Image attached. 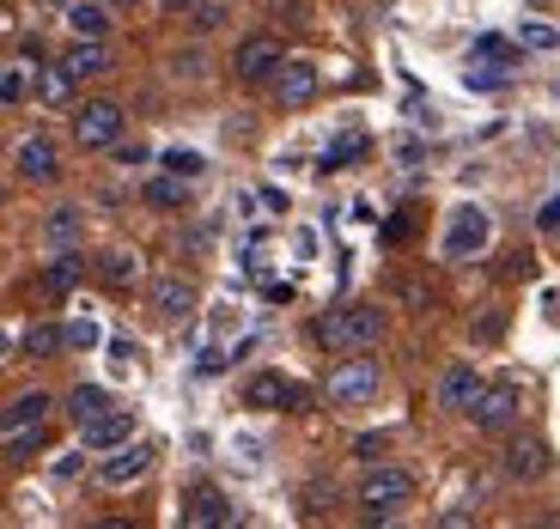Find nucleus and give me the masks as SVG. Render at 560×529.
Here are the masks:
<instances>
[{
  "mask_svg": "<svg viewBox=\"0 0 560 529\" xmlns=\"http://www.w3.org/2000/svg\"><path fill=\"white\" fill-rule=\"evenodd\" d=\"M61 334H68V348H73V353L98 348V322H85V317H80V322H68V329H61Z\"/></svg>",
  "mask_w": 560,
  "mask_h": 529,
  "instance_id": "obj_31",
  "label": "nucleus"
},
{
  "mask_svg": "<svg viewBox=\"0 0 560 529\" xmlns=\"http://www.w3.org/2000/svg\"><path fill=\"white\" fill-rule=\"evenodd\" d=\"M110 25H116V13L104 7V0H73V7H68V31H73V37H110Z\"/></svg>",
  "mask_w": 560,
  "mask_h": 529,
  "instance_id": "obj_19",
  "label": "nucleus"
},
{
  "mask_svg": "<svg viewBox=\"0 0 560 529\" xmlns=\"http://www.w3.org/2000/svg\"><path fill=\"white\" fill-rule=\"evenodd\" d=\"M61 348H68V334H61L56 322H31V329H25V353H31V360H49V353H61Z\"/></svg>",
  "mask_w": 560,
  "mask_h": 529,
  "instance_id": "obj_24",
  "label": "nucleus"
},
{
  "mask_svg": "<svg viewBox=\"0 0 560 529\" xmlns=\"http://www.w3.org/2000/svg\"><path fill=\"white\" fill-rule=\"evenodd\" d=\"M159 13H165V19H183V13H196V0H159Z\"/></svg>",
  "mask_w": 560,
  "mask_h": 529,
  "instance_id": "obj_41",
  "label": "nucleus"
},
{
  "mask_svg": "<svg viewBox=\"0 0 560 529\" xmlns=\"http://www.w3.org/2000/svg\"><path fill=\"white\" fill-rule=\"evenodd\" d=\"M122 128H128V116H122V104H110V98L80 104V116H73V140H80L85 153H110L116 140H122Z\"/></svg>",
  "mask_w": 560,
  "mask_h": 529,
  "instance_id": "obj_3",
  "label": "nucleus"
},
{
  "mask_svg": "<svg viewBox=\"0 0 560 529\" xmlns=\"http://www.w3.org/2000/svg\"><path fill=\"white\" fill-rule=\"evenodd\" d=\"M476 61H505V68H512V61H518V49H512L505 37H476Z\"/></svg>",
  "mask_w": 560,
  "mask_h": 529,
  "instance_id": "obj_30",
  "label": "nucleus"
},
{
  "mask_svg": "<svg viewBox=\"0 0 560 529\" xmlns=\"http://www.w3.org/2000/svg\"><path fill=\"white\" fill-rule=\"evenodd\" d=\"M225 365H232V360H225L220 348H201V360H196V377H220Z\"/></svg>",
  "mask_w": 560,
  "mask_h": 529,
  "instance_id": "obj_35",
  "label": "nucleus"
},
{
  "mask_svg": "<svg viewBox=\"0 0 560 529\" xmlns=\"http://www.w3.org/2000/svg\"><path fill=\"white\" fill-rule=\"evenodd\" d=\"M13 165H19V177H25V183H56L61 177V153H56V140H49V134H25V140H19Z\"/></svg>",
  "mask_w": 560,
  "mask_h": 529,
  "instance_id": "obj_10",
  "label": "nucleus"
},
{
  "mask_svg": "<svg viewBox=\"0 0 560 529\" xmlns=\"http://www.w3.org/2000/svg\"><path fill=\"white\" fill-rule=\"evenodd\" d=\"M220 19H225V7H220V0H196V31H213Z\"/></svg>",
  "mask_w": 560,
  "mask_h": 529,
  "instance_id": "obj_36",
  "label": "nucleus"
},
{
  "mask_svg": "<svg viewBox=\"0 0 560 529\" xmlns=\"http://www.w3.org/2000/svg\"><path fill=\"white\" fill-rule=\"evenodd\" d=\"M488 237H493L488 208H476V201H463V208L451 213V225H445V256H451V262H469V256H481V250H488Z\"/></svg>",
  "mask_w": 560,
  "mask_h": 529,
  "instance_id": "obj_4",
  "label": "nucleus"
},
{
  "mask_svg": "<svg viewBox=\"0 0 560 529\" xmlns=\"http://www.w3.org/2000/svg\"><path fill=\"white\" fill-rule=\"evenodd\" d=\"M61 68H68L73 80H98V73H110V43H104V37H80L68 56H61Z\"/></svg>",
  "mask_w": 560,
  "mask_h": 529,
  "instance_id": "obj_16",
  "label": "nucleus"
},
{
  "mask_svg": "<svg viewBox=\"0 0 560 529\" xmlns=\"http://www.w3.org/2000/svg\"><path fill=\"white\" fill-rule=\"evenodd\" d=\"M201 68H208V61H201V49H183V56L171 61V73H177V80H201Z\"/></svg>",
  "mask_w": 560,
  "mask_h": 529,
  "instance_id": "obj_32",
  "label": "nucleus"
},
{
  "mask_svg": "<svg viewBox=\"0 0 560 529\" xmlns=\"http://www.w3.org/2000/svg\"><path fill=\"white\" fill-rule=\"evenodd\" d=\"M73 85H80V80H73V73L56 61V68H37V80H31V92H37V98L49 104V110H61V104H73Z\"/></svg>",
  "mask_w": 560,
  "mask_h": 529,
  "instance_id": "obj_21",
  "label": "nucleus"
},
{
  "mask_svg": "<svg viewBox=\"0 0 560 529\" xmlns=\"http://www.w3.org/2000/svg\"><path fill=\"white\" fill-rule=\"evenodd\" d=\"M372 153V140L353 128V134H336L329 146H323V158H317V171H348V165H360V158Z\"/></svg>",
  "mask_w": 560,
  "mask_h": 529,
  "instance_id": "obj_20",
  "label": "nucleus"
},
{
  "mask_svg": "<svg viewBox=\"0 0 560 529\" xmlns=\"http://www.w3.org/2000/svg\"><path fill=\"white\" fill-rule=\"evenodd\" d=\"M135 274H140V262H135L128 250L98 256V280H104V286H135Z\"/></svg>",
  "mask_w": 560,
  "mask_h": 529,
  "instance_id": "obj_25",
  "label": "nucleus"
},
{
  "mask_svg": "<svg viewBox=\"0 0 560 529\" xmlns=\"http://www.w3.org/2000/svg\"><path fill=\"white\" fill-rule=\"evenodd\" d=\"M147 305H153L159 322H183L189 310H196V286H189V280H177V274H165V280H153Z\"/></svg>",
  "mask_w": 560,
  "mask_h": 529,
  "instance_id": "obj_11",
  "label": "nucleus"
},
{
  "mask_svg": "<svg viewBox=\"0 0 560 529\" xmlns=\"http://www.w3.org/2000/svg\"><path fill=\"white\" fill-rule=\"evenodd\" d=\"M49 408H56V396H49V390L13 396V402L0 408V438H7V432H25V426H43V420H49Z\"/></svg>",
  "mask_w": 560,
  "mask_h": 529,
  "instance_id": "obj_15",
  "label": "nucleus"
},
{
  "mask_svg": "<svg viewBox=\"0 0 560 529\" xmlns=\"http://www.w3.org/2000/svg\"><path fill=\"white\" fill-rule=\"evenodd\" d=\"M110 153L122 158V165H147V146H135V140H116Z\"/></svg>",
  "mask_w": 560,
  "mask_h": 529,
  "instance_id": "obj_39",
  "label": "nucleus"
},
{
  "mask_svg": "<svg viewBox=\"0 0 560 529\" xmlns=\"http://www.w3.org/2000/svg\"><path fill=\"white\" fill-rule=\"evenodd\" d=\"M104 408H116V402H110V396H104V390H98V384H80V390H73V396H68V414H73V420H80V426H85V420H98V414H104Z\"/></svg>",
  "mask_w": 560,
  "mask_h": 529,
  "instance_id": "obj_23",
  "label": "nucleus"
},
{
  "mask_svg": "<svg viewBox=\"0 0 560 529\" xmlns=\"http://www.w3.org/2000/svg\"><path fill=\"white\" fill-rule=\"evenodd\" d=\"M153 457H159V450L147 445V438H122L116 450H104V462H98V481H104V487H135L140 474L153 469Z\"/></svg>",
  "mask_w": 560,
  "mask_h": 529,
  "instance_id": "obj_6",
  "label": "nucleus"
},
{
  "mask_svg": "<svg viewBox=\"0 0 560 529\" xmlns=\"http://www.w3.org/2000/svg\"><path fill=\"white\" fill-rule=\"evenodd\" d=\"M7 348H13V341H7V334H0V360H7Z\"/></svg>",
  "mask_w": 560,
  "mask_h": 529,
  "instance_id": "obj_43",
  "label": "nucleus"
},
{
  "mask_svg": "<svg viewBox=\"0 0 560 529\" xmlns=\"http://www.w3.org/2000/svg\"><path fill=\"white\" fill-rule=\"evenodd\" d=\"M287 61V49H280V37H244L238 49H232V68H238L244 85L256 80H275V68Z\"/></svg>",
  "mask_w": 560,
  "mask_h": 529,
  "instance_id": "obj_8",
  "label": "nucleus"
},
{
  "mask_svg": "<svg viewBox=\"0 0 560 529\" xmlns=\"http://www.w3.org/2000/svg\"><path fill=\"white\" fill-rule=\"evenodd\" d=\"M73 474H80V450H68V457L56 462V481H73Z\"/></svg>",
  "mask_w": 560,
  "mask_h": 529,
  "instance_id": "obj_40",
  "label": "nucleus"
},
{
  "mask_svg": "<svg viewBox=\"0 0 560 529\" xmlns=\"http://www.w3.org/2000/svg\"><path fill=\"white\" fill-rule=\"evenodd\" d=\"M311 334H317V348H329V353H360V348H372V341L384 334V310H372V305L323 310Z\"/></svg>",
  "mask_w": 560,
  "mask_h": 529,
  "instance_id": "obj_1",
  "label": "nucleus"
},
{
  "mask_svg": "<svg viewBox=\"0 0 560 529\" xmlns=\"http://www.w3.org/2000/svg\"><path fill=\"white\" fill-rule=\"evenodd\" d=\"M463 414L476 420L481 432H505L512 420H518V390H512V384H493V390H476V402L463 408Z\"/></svg>",
  "mask_w": 560,
  "mask_h": 529,
  "instance_id": "obj_9",
  "label": "nucleus"
},
{
  "mask_svg": "<svg viewBox=\"0 0 560 529\" xmlns=\"http://www.w3.org/2000/svg\"><path fill=\"white\" fill-rule=\"evenodd\" d=\"M165 171H171V177H189V183H196L201 171H208V158L189 153V146H171V153H165Z\"/></svg>",
  "mask_w": 560,
  "mask_h": 529,
  "instance_id": "obj_28",
  "label": "nucleus"
},
{
  "mask_svg": "<svg viewBox=\"0 0 560 529\" xmlns=\"http://www.w3.org/2000/svg\"><path fill=\"white\" fill-rule=\"evenodd\" d=\"M536 232H560V196H548L542 208H536Z\"/></svg>",
  "mask_w": 560,
  "mask_h": 529,
  "instance_id": "obj_37",
  "label": "nucleus"
},
{
  "mask_svg": "<svg viewBox=\"0 0 560 529\" xmlns=\"http://www.w3.org/2000/svg\"><path fill=\"white\" fill-rule=\"evenodd\" d=\"M384 445H390V432H365L360 445H353V457H378Z\"/></svg>",
  "mask_w": 560,
  "mask_h": 529,
  "instance_id": "obj_38",
  "label": "nucleus"
},
{
  "mask_svg": "<svg viewBox=\"0 0 560 529\" xmlns=\"http://www.w3.org/2000/svg\"><path fill=\"white\" fill-rule=\"evenodd\" d=\"M189 201V177H147V208H183Z\"/></svg>",
  "mask_w": 560,
  "mask_h": 529,
  "instance_id": "obj_22",
  "label": "nucleus"
},
{
  "mask_svg": "<svg viewBox=\"0 0 560 529\" xmlns=\"http://www.w3.org/2000/svg\"><path fill=\"white\" fill-rule=\"evenodd\" d=\"M43 286H49V293H73V286H80V256L61 250L56 262H49V274H43Z\"/></svg>",
  "mask_w": 560,
  "mask_h": 529,
  "instance_id": "obj_26",
  "label": "nucleus"
},
{
  "mask_svg": "<svg viewBox=\"0 0 560 529\" xmlns=\"http://www.w3.org/2000/svg\"><path fill=\"white\" fill-rule=\"evenodd\" d=\"M80 432H85V450H98L104 457V450H116L122 438H135V414H128V408H104V414L85 420Z\"/></svg>",
  "mask_w": 560,
  "mask_h": 529,
  "instance_id": "obj_14",
  "label": "nucleus"
},
{
  "mask_svg": "<svg viewBox=\"0 0 560 529\" xmlns=\"http://www.w3.org/2000/svg\"><path fill=\"white\" fill-rule=\"evenodd\" d=\"M505 474H512V481H542L548 474V445L542 438H518V445L505 450Z\"/></svg>",
  "mask_w": 560,
  "mask_h": 529,
  "instance_id": "obj_17",
  "label": "nucleus"
},
{
  "mask_svg": "<svg viewBox=\"0 0 560 529\" xmlns=\"http://www.w3.org/2000/svg\"><path fill=\"white\" fill-rule=\"evenodd\" d=\"M104 7H110V13H122V7H135V0H104Z\"/></svg>",
  "mask_w": 560,
  "mask_h": 529,
  "instance_id": "obj_42",
  "label": "nucleus"
},
{
  "mask_svg": "<svg viewBox=\"0 0 560 529\" xmlns=\"http://www.w3.org/2000/svg\"><path fill=\"white\" fill-rule=\"evenodd\" d=\"M323 396L336 408H360L378 396V360H341L336 372H329V384H323Z\"/></svg>",
  "mask_w": 560,
  "mask_h": 529,
  "instance_id": "obj_5",
  "label": "nucleus"
},
{
  "mask_svg": "<svg viewBox=\"0 0 560 529\" xmlns=\"http://www.w3.org/2000/svg\"><path fill=\"white\" fill-rule=\"evenodd\" d=\"M476 390H481V377H476V365H451L445 377H439V408H469L476 402Z\"/></svg>",
  "mask_w": 560,
  "mask_h": 529,
  "instance_id": "obj_18",
  "label": "nucleus"
},
{
  "mask_svg": "<svg viewBox=\"0 0 560 529\" xmlns=\"http://www.w3.org/2000/svg\"><path fill=\"white\" fill-rule=\"evenodd\" d=\"M73 237H80V208H56V220H49V244L68 250Z\"/></svg>",
  "mask_w": 560,
  "mask_h": 529,
  "instance_id": "obj_29",
  "label": "nucleus"
},
{
  "mask_svg": "<svg viewBox=\"0 0 560 529\" xmlns=\"http://www.w3.org/2000/svg\"><path fill=\"white\" fill-rule=\"evenodd\" d=\"M183 524H189V529L232 524V499H225L220 487H189V499H183Z\"/></svg>",
  "mask_w": 560,
  "mask_h": 529,
  "instance_id": "obj_12",
  "label": "nucleus"
},
{
  "mask_svg": "<svg viewBox=\"0 0 560 529\" xmlns=\"http://www.w3.org/2000/svg\"><path fill=\"white\" fill-rule=\"evenodd\" d=\"M518 43H524V49H555V31H548V25H536V19H530V25L518 31Z\"/></svg>",
  "mask_w": 560,
  "mask_h": 529,
  "instance_id": "obj_34",
  "label": "nucleus"
},
{
  "mask_svg": "<svg viewBox=\"0 0 560 529\" xmlns=\"http://www.w3.org/2000/svg\"><path fill=\"white\" fill-rule=\"evenodd\" d=\"M275 98L287 104V110L311 104V98H317V68H311V61H280V68H275Z\"/></svg>",
  "mask_w": 560,
  "mask_h": 529,
  "instance_id": "obj_13",
  "label": "nucleus"
},
{
  "mask_svg": "<svg viewBox=\"0 0 560 529\" xmlns=\"http://www.w3.org/2000/svg\"><path fill=\"white\" fill-rule=\"evenodd\" d=\"M402 237H415V208H402L390 225H384V244H402Z\"/></svg>",
  "mask_w": 560,
  "mask_h": 529,
  "instance_id": "obj_33",
  "label": "nucleus"
},
{
  "mask_svg": "<svg viewBox=\"0 0 560 529\" xmlns=\"http://www.w3.org/2000/svg\"><path fill=\"white\" fill-rule=\"evenodd\" d=\"M244 402H250V408H275V414H299V408H305L311 396H305V384H293V377L256 372L250 384H244Z\"/></svg>",
  "mask_w": 560,
  "mask_h": 529,
  "instance_id": "obj_7",
  "label": "nucleus"
},
{
  "mask_svg": "<svg viewBox=\"0 0 560 529\" xmlns=\"http://www.w3.org/2000/svg\"><path fill=\"white\" fill-rule=\"evenodd\" d=\"M353 499H360L365 524H390V517H402L408 499H415V474L408 469H365Z\"/></svg>",
  "mask_w": 560,
  "mask_h": 529,
  "instance_id": "obj_2",
  "label": "nucleus"
},
{
  "mask_svg": "<svg viewBox=\"0 0 560 529\" xmlns=\"http://www.w3.org/2000/svg\"><path fill=\"white\" fill-rule=\"evenodd\" d=\"M31 98V73L25 68H0V104L13 110V104H25Z\"/></svg>",
  "mask_w": 560,
  "mask_h": 529,
  "instance_id": "obj_27",
  "label": "nucleus"
}]
</instances>
